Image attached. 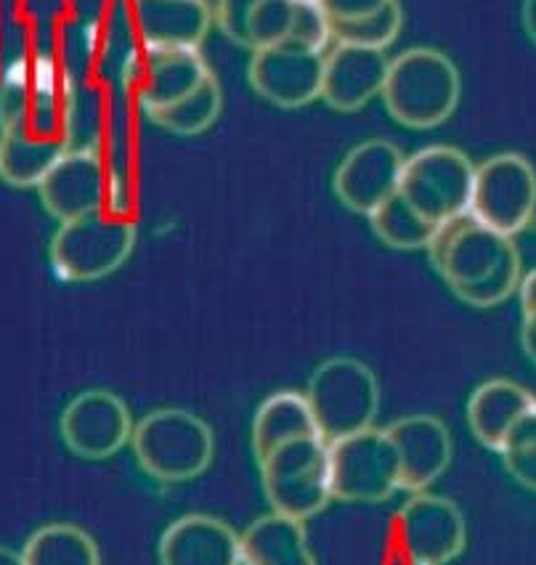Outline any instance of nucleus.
Segmentation results:
<instances>
[{
	"label": "nucleus",
	"instance_id": "obj_7",
	"mask_svg": "<svg viewBox=\"0 0 536 565\" xmlns=\"http://www.w3.org/2000/svg\"><path fill=\"white\" fill-rule=\"evenodd\" d=\"M136 247V226L126 215L94 213L58 223L49 247V260L62 281H99L115 274Z\"/></svg>",
	"mask_w": 536,
	"mask_h": 565
},
{
	"label": "nucleus",
	"instance_id": "obj_18",
	"mask_svg": "<svg viewBox=\"0 0 536 565\" xmlns=\"http://www.w3.org/2000/svg\"><path fill=\"white\" fill-rule=\"evenodd\" d=\"M160 565H242V536L213 515L173 521L157 544Z\"/></svg>",
	"mask_w": 536,
	"mask_h": 565
},
{
	"label": "nucleus",
	"instance_id": "obj_37",
	"mask_svg": "<svg viewBox=\"0 0 536 565\" xmlns=\"http://www.w3.org/2000/svg\"><path fill=\"white\" fill-rule=\"evenodd\" d=\"M0 565H24L22 552H14L9 547H0Z\"/></svg>",
	"mask_w": 536,
	"mask_h": 565
},
{
	"label": "nucleus",
	"instance_id": "obj_2",
	"mask_svg": "<svg viewBox=\"0 0 536 565\" xmlns=\"http://www.w3.org/2000/svg\"><path fill=\"white\" fill-rule=\"evenodd\" d=\"M72 85L51 58L17 62L0 83V136L69 149Z\"/></svg>",
	"mask_w": 536,
	"mask_h": 565
},
{
	"label": "nucleus",
	"instance_id": "obj_16",
	"mask_svg": "<svg viewBox=\"0 0 536 565\" xmlns=\"http://www.w3.org/2000/svg\"><path fill=\"white\" fill-rule=\"evenodd\" d=\"M385 433L398 457L401 491L409 494L428 491L452 465V433L433 414H409L390 423Z\"/></svg>",
	"mask_w": 536,
	"mask_h": 565
},
{
	"label": "nucleus",
	"instance_id": "obj_22",
	"mask_svg": "<svg viewBox=\"0 0 536 565\" xmlns=\"http://www.w3.org/2000/svg\"><path fill=\"white\" fill-rule=\"evenodd\" d=\"M242 565H317L303 523L268 512L242 534Z\"/></svg>",
	"mask_w": 536,
	"mask_h": 565
},
{
	"label": "nucleus",
	"instance_id": "obj_19",
	"mask_svg": "<svg viewBox=\"0 0 536 565\" xmlns=\"http://www.w3.org/2000/svg\"><path fill=\"white\" fill-rule=\"evenodd\" d=\"M213 72L200 49H147L139 64V102L143 111L179 104L200 88Z\"/></svg>",
	"mask_w": 536,
	"mask_h": 565
},
{
	"label": "nucleus",
	"instance_id": "obj_10",
	"mask_svg": "<svg viewBox=\"0 0 536 565\" xmlns=\"http://www.w3.org/2000/svg\"><path fill=\"white\" fill-rule=\"evenodd\" d=\"M332 499L383 504L401 491V470L388 433L369 428L330 444Z\"/></svg>",
	"mask_w": 536,
	"mask_h": 565
},
{
	"label": "nucleus",
	"instance_id": "obj_3",
	"mask_svg": "<svg viewBox=\"0 0 536 565\" xmlns=\"http://www.w3.org/2000/svg\"><path fill=\"white\" fill-rule=\"evenodd\" d=\"M460 70L443 51L417 45L390 58L385 77V111L411 130H433L460 107Z\"/></svg>",
	"mask_w": 536,
	"mask_h": 565
},
{
	"label": "nucleus",
	"instance_id": "obj_1",
	"mask_svg": "<svg viewBox=\"0 0 536 565\" xmlns=\"http://www.w3.org/2000/svg\"><path fill=\"white\" fill-rule=\"evenodd\" d=\"M430 263L454 298L473 308H496L518 295L523 281L521 249L513 236L462 215L438 226L428 247Z\"/></svg>",
	"mask_w": 536,
	"mask_h": 565
},
{
	"label": "nucleus",
	"instance_id": "obj_15",
	"mask_svg": "<svg viewBox=\"0 0 536 565\" xmlns=\"http://www.w3.org/2000/svg\"><path fill=\"white\" fill-rule=\"evenodd\" d=\"M45 213L58 223L104 213L109 194L107 168L90 149H67L37 186Z\"/></svg>",
	"mask_w": 536,
	"mask_h": 565
},
{
	"label": "nucleus",
	"instance_id": "obj_36",
	"mask_svg": "<svg viewBox=\"0 0 536 565\" xmlns=\"http://www.w3.org/2000/svg\"><path fill=\"white\" fill-rule=\"evenodd\" d=\"M521 22H523V30H526L528 41L536 45V0H523Z\"/></svg>",
	"mask_w": 536,
	"mask_h": 565
},
{
	"label": "nucleus",
	"instance_id": "obj_20",
	"mask_svg": "<svg viewBox=\"0 0 536 565\" xmlns=\"http://www.w3.org/2000/svg\"><path fill=\"white\" fill-rule=\"evenodd\" d=\"M133 14L147 49H200L215 24L207 0H133Z\"/></svg>",
	"mask_w": 536,
	"mask_h": 565
},
{
	"label": "nucleus",
	"instance_id": "obj_24",
	"mask_svg": "<svg viewBox=\"0 0 536 565\" xmlns=\"http://www.w3.org/2000/svg\"><path fill=\"white\" fill-rule=\"evenodd\" d=\"M24 565H101L99 544L72 523H49L28 539Z\"/></svg>",
	"mask_w": 536,
	"mask_h": 565
},
{
	"label": "nucleus",
	"instance_id": "obj_13",
	"mask_svg": "<svg viewBox=\"0 0 536 565\" xmlns=\"http://www.w3.org/2000/svg\"><path fill=\"white\" fill-rule=\"evenodd\" d=\"M407 157L388 138H369L356 143L340 160L332 175V189L351 213L369 218L383 202L398 194Z\"/></svg>",
	"mask_w": 536,
	"mask_h": 565
},
{
	"label": "nucleus",
	"instance_id": "obj_6",
	"mask_svg": "<svg viewBox=\"0 0 536 565\" xmlns=\"http://www.w3.org/2000/svg\"><path fill=\"white\" fill-rule=\"evenodd\" d=\"M264 494L274 512L305 523L332 502L330 444L322 436L279 446L258 462Z\"/></svg>",
	"mask_w": 536,
	"mask_h": 565
},
{
	"label": "nucleus",
	"instance_id": "obj_26",
	"mask_svg": "<svg viewBox=\"0 0 536 565\" xmlns=\"http://www.w3.org/2000/svg\"><path fill=\"white\" fill-rule=\"evenodd\" d=\"M369 226L383 245L394 249H428L438 232L430 221H425L415 207L404 200L401 192L383 202L375 213L369 215Z\"/></svg>",
	"mask_w": 536,
	"mask_h": 565
},
{
	"label": "nucleus",
	"instance_id": "obj_5",
	"mask_svg": "<svg viewBox=\"0 0 536 565\" xmlns=\"http://www.w3.org/2000/svg\"><path fill=\"white\" fill-rule=\"evenodd\" d=\"M313 423L326 444L343 441L375 428L380 412V385L364 361L351 356L326 359L305 387Z\"/></svg>",
	"mask_w": 536,
	"mask_h": 565
},
{
	"label": "nucleus",
	"instance_id": "obj_25",
	"mask_svg": "<svg viewBox=\"0 0 536 565\" xmlns=\"http://www.w3.org/2000/svg\"><path fill=\"white\" fill-rule=\"evenodd\" d=\"M221 109H224V90L215 75H211L194 94L181 98L173 107L149 111V120L173 136H200L213 128Z\"/></svg>",
	"mask_w": 536,
	"mask_h": 565
},
{
	"label": "nucleus",
	"instance_id": "obj_8",
	"mask_svg": "<svg viewBox=\"0 0 536 565\" xmlns=\"http://www.w3.org/2000/svg\"><path fill=\"white\" fill-rule=\"evenodd\" d=\"M475 168L462 149L433 143L407 157L398 192L425 221L443 226L470 213Z\"/></svg>",
	"mask_w": 536,
	"mask_h": 565
},
{
	"label": "nucleus",
	"instance_id": "obj_21",
	"mask_svg": "<svg viewBox=\"0 0 536 565\" xmlns=\"http://www.w3.org/2000/svg\"><path fill=\"white\" fill-rule=\"evenodd\" d=\"M536 409V396L528 387L507 377L486 380L468 398V428L489 451H500L515 425Z\"/></svg>",
	"mask_w": 536,
	"mask_h": 565
},
{
	"label": "nucleus",
	"instance_id": "obj_9",
	"mask_svg": "<svg viewBox=\"0 0 536 565\" xmlns=\"http://www.w3.org/2000/svg\"><path fill=\"white\" fill-rule=\"evenodd\" d=\"M470 215L494 232L518 236L536 218V168L518 152H500L475 168Z\"/></svg>",
	"mask_w": 536,
	"mask_h": 565
},
{
	"label": "nucleus",
	"instance_id": "obj_23",
	"mask_svg": "<svg viewBox=\"0 0 536 565\" xmlns=\"http://www.w3.org/2000/svg\"><path fill=\"white\" fill-rule=\"evenodd\" d=\"M319 436L317 423L305 393L279 391L268 396L258 406L253 417V455L255 459H266L279 446L298 441V438Z\"/></svg>",
	"mask_w": 536,
	"mask_h": 565
},
{
	"label": "nucleus",
	"instance_id": "obj_29",
	"mask_svg": "<svg viewBox=\"0 0 536 565\" xmlns=\"http://www.w3.org/2000/svg\"><path fill=\"white\" fill-rule=\"evenodd\" d=\"M502 457L507 476L513 478L521 489L536 494V409L515 425L513 433L505 438L502 449L496 451Z\"/></svg>",
	"mask_w": 536,
	"mask_h": 565
},
{
	"label": "nucleus",
	"instance_id": "obj_11",
	"mask_svg": "<svg viewBox=\"0 0 536 565\" xmlns=\"http://www.w3.org/2000/svg\"><path fill=\"white\" fill-rule=\"evenodd\" d=\"M133 428L136 423L126 401L104 387L77 393L58 419L64 446L88 462H101L130 446Z\"/></svg>",
	"mask_w": 536,
	"mask_h": 565
},
{
	"label": "nucleus",
	"instance_id": "obj_4",
	"mask_svg": "<svg viewBox=\"0 0 536 565\" xmlns=\"http://www.w3.org/2000/svg\"><path fill=\"white\" fill-rule=\"evenodd\" d=\"M130 449L152 481L189 483L213 465L215 436L200 414L168 406L136 423Z\"/></svg>",
	"mask_w": 536,
	"mask_h": 565
},
{
	"label": "nucleus",
	"instance_id": "obj_12",
	"mask_svg": "<svg viewBox=\"0 0 536 565\" xmlns=\"http://www.w3.org/2000/svg\"><path fill=\"white\" fill-rule=\"evenodd\" d=\"M398 534L411 565H449L465 552L468 525L452 499L420 491L398 510Z\"/></svg>",
	"mask_w": 536,
	"mask_h": 565
},
{
	"label": "nucleus",
	"instance_id": "obj_32",
	"mask_svg": "<svg viewBox=\"0 0 536 565\" xmlns=\"http://www.w3.org/2000/svg\"><path fill=\"white\" fill-rule=\"evenodd\" d=\"M260 0H218L215 3V24L234 45L247 49V24Z\"/></svg>",
	"mask_w": 536,
	"mask_h": 565
},
{
	"label": "nucleus",
	"instance_id": "obj_31",
	"mask_svg": "<svg viewBox=\"0 0 536 565\" xmlns=\"http://www.w3.org/2000/svg\"><path fill=\"white\" fill-rule=\"evenodd\" d=\"M290 45L305 51H319L326 54V45L332 41V19L317 0H296V19H292Z\"/></svg>",
	"mask_w": 536,
	"mask_h": 565
},
{
	"label": "nucleus",
	"instance_id": "obj_33",
	"mask_svg": "<svg viewBox=\"0 0 536 565\" xmlns=\"http://www.w3.org/2000/svg\"><path fill=\"white\" fill-rule=\"evenodd\" d=\"M317 3L322 6L332 22H351V19L375 14L388 0H317Z\"/></svg>",
	"mask_w": 536,
	"mask_h": 565
},
{
	"label": "nucleus",
	"instance_id": "obj_34",
	"mask_svg": "<svg viewBox=\"0 0 536 565\" xmlns=\"http://www.w3.org/2000/svg\"><path fill=\"white\" fill-rule=\"evenodd\" d=\"M521 345L528 361L536 366V311L523 313L521 321Z\"/></svg>",
	"mask_w": 536,
	"mask_h": 565
},
{
	"label": "nucleus",
	"instance_id": "obj_27",
	"mask_svg": "<svg viewBox=\"0 0 536 565\" xmlns=\"http://www.w3.org/2000/svg\"><path fill=\"white\" fill-rule=\"evenodd\" d=\"M67 149L54 147V143L24 141L17 136H0V179L11 186L30 189L41 186L54 162Z\"/></svg>",
	"mask_w": 536,
	"mask_h": 565
},
{
	"label": "nucleus",
	"instance_id": "obj_17",
	"mask_svg": "<svg viewBox=\"0 0 536 565\" xmlns=\"http://www.w3.org/2000/svg\"><path fill=\"white\" fill-rule=\"evenodd\" d=\"M390 58L385 51L335 43L324 56L322 98L326 107L343 111L364 109L372 98L383 96Z\"/></svg>",
	"mask_w": 536,
	"mask_h": 565
},
{
	"label": "nucleus",
	"instance_id": "obj_30",
	"mask_svg": "<svg viewBox=\"0 0 536 565\" xmlns=\"http://www.w3.org/2000/svg\"><path fill=\"white\" fill-rule=\"evenodd\" d=\"M296 0H260L247 24V49L260 51L290 41Z\"/></svg>",
	"mask_w": 536,
	"mask_h": 565
},
{
	"label": "nucleus",
	"instance_id": "obj_14",
	"mask_svg": "<svg viewBox=\"0 0 536 565\" xmlns=\"http://www.w3.org/2000/svg\"><path fill=\"white\" fill-rule=\"evenodd\" d=\"M324 56L282 43L253 51L247 77L253 90L279 109H300L322 98Z\"/></svg>",
	"mask_w": 536,
	"mask_h": 565
},
{
	"label": "nucleus",
	"instance_id": "obj_35",
	"mask_svg": "<svg viewBox=\"0 0 536 565\" xmlns=\"http://www.w3.org/2000/svg\"><path fill=\"white\" fill-rule=\"evenodd\" d=\"M518 303L523 313L536 311V268L528 274H523V281L518 287Z\"/></svg>",
	"mask_w": 536,
	"mask_h": 565
},
{
	"label": "nucleus",
	"instance_id": "obj_28",
	"mask_svg": "<svg viewBox=\"0 0 536 565\" xmlns=\"http://www.w3.org/2000/svg\"><path fill=\"white\" fill-rule=\"evenodd\" d=\"M404 11L398 0H388L375 14L351 19V22H332V41L345 45H362V49L385 51L401 35Z\"/></svg>",
	"mask_w": 536,
	"mask_h": 565
}]
</instances>
